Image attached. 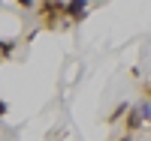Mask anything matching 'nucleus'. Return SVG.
<instances>
[{"label": "nucleus", "instance_id": "nucleus-1", "mask_svg": "<svg viewBox=\"0 0 151 141\" xmlns=\"http://www.w3.org/2000/svg\"><path fill=\"white\" fill-rule=\"evenodd\" d=\"M67 12H70L73 18H79L82 12H85V0H70V6H67Z\"/></svg>", "mask_w": 151, "mask_h": 141}, {"label": "nucleus", "instance_id": "nucleus-2", "mask_svg": "<svg viewBox=\"0 0 151 141\" xmlns=\"http://www.w3.org/2000/svg\"><path fill=\"white\" fill-rule=\"evenodd\" d=\"M136 126H142V111H133L130 114V129H136Z\"/></svg>", "mask_w": 151, "mask_h": 141}, {"label": "nucleus", "instance_id": "nucleus-3", "mask_svg": "<svg viewBox=\"0 0 151 141\" xmlns=\"http://www.w3.org/2000/svg\"><path fill=\"white\" fill-rule=\"evenodd\" d=\"M18 3H21V6H30V3H33V0H18Z\"/></svg>", "mask_w": 151, "mask_h": 141}, {"label": "nucleus", "instance_id": "nucleus-4", "mask_svg": "<svg viewBox=\"0 0 151 141\" xmlns=\"http://www.w3.org/2000/svg\"><path fill=\"white\" fill-rule=\"evenodd\" d=\"M3 111H6V105H3V102H0V114H3Z\"/></svg>", "mask_w": 151, "mask_h": 141}, {"label": "nucleus", "instance_id": "nucleus-5", "mask_svg": "<svg viewBox=\"0 0 151 141\" xmlns=\"http://www.w3.org/2000/svg\"><path fill=\"white\" fill-rule=\"evenodd\" d=\"M121 141H130V138H121Z\"/></svg>", "mask_w": 151, "mask_h": 141}, {"label": "nucleus", "instance_id": "nucleus-6", "mask_svg": "<svg viewBox=\"0 0 151 141\" xmlns=\"http://www.w3.org/2000/svg\"><path fill=\"white\" fill-rule=\"evenodd\" d=\"M148 93H151V90H148Z\"/></svg>", "mask_w": 151, "mask_h": 141}]
</instances>
